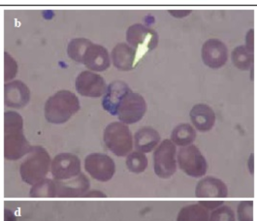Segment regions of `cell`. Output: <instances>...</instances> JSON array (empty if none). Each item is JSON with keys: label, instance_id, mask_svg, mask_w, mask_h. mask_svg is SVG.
Wrapping results in <instances>:
<instances>
[{"label": "cell", "instance_id": "ac0fdd59", "mask_svg": "<svg viewBox=\"0 0 257 221\" xmlns=\"http://www.w3.org/2000/svg\"><path fill=\"white\" fill-rule=\"evenodd\" d=\"M195 196L197 198L205 199L226 198L228 196V188L221 179L214 177H206L198 182L195 189Z\"/></svg>", "mask_w": 257, "mask_h": 221}, {"label": "cell", "instance_id": "d6986e66", "mask_svg": "<svg viewBox=\"0 0 257 221\" xmlns=\"http://www.w3.org/2000/svg\"><path fill=\"white\" fill-rule=\"evenodd\" d=\"M190 119L194 127L200 132H208L213 129L215 123L214 110L206 104H197L190 111Z\"/></svg>", "mask_w": 257, "mask_h": 221}, {"label": "cell", "instance_id": "9a60e30c", "mask_svg": "<svg viewBox=\"0 0 257 221\" xmlns=\"http://www.w3.org/2000/svg\"><path fill=\"white\" fill-rule=\"evenodd\" d=\"M131 89L128 85L123 81H114L106 89L104 94L102 106L106 112L112 116L117 115L118 107L123 100V98L128 94Z\"/></svg>", "mask_w": 257, "mask_h": 221}, {"label": "cell", "instance_id": "1f68e13d", "mask_svg": "<svg viewBox=\"0 0 257 221\" xmlns=\"http://www.w3.org/2000/svg\"><path fill=\"white\" fill-rule=\"evenodd\" d=\"M190 13H191V10H170L169 11V14L177 19H182V18L187 17V16L190 15Z\"/></svg>", "mask_w": 257, "mask_h": 221}, {"label": "cell", "instance_id": "83f0119b", "mask_svg": "<svg viewBox=\"0 0 257 221\" xmlns=\"http://www.w3.org/2000/svg\"><path fill=\"white\" fill-rule=\"evenodd\" d=\"M209 221H235V213L229 206H219L212 212Z\"/></svg>", "mask_w": 257, "mask_h": 221}, {"label": "cell", "instance_id": "2e32d148", "mask_svg": "<svg viewBox=\"0 0 257 221\" xmlns=\"http://www.w3.org/2000/svg\"><path fill=\"white\" fill-rule=\"evenodd\" d=\"M30 100V90L21 81L6 83L4 86V104L7 107L21 109L26 107Z\"/></svg>", "mask_w": 257, "mask_h": 221}, {"label": "cell", "instance_id": "4fadbf2b", "mask_svg": "<svg viewBox=\"0 0 257 221\" xmlns=\"http://www.w3.org/2000/svg\"><path fill=\"white\" fill-rule=\"evenodd\" d=\"M145 55L139 53L128 44L119 43L112 51L114 66L119 71H131L136 68Z\"/></svg>", "mask_w": 257, "mask_h": 221}, {"label": "cell", "instance_id": "9c48e42d", "mask_svg": "<svg viewBox=\"0 0 257 221\" xmlns=\"http://www.w3.org/2000/svg\"><path fill=\"white\" fill-rule=\"evenodd\" d=\"M86 172L98 181H109L115 174L114 160L107 154L94 152L87 155L85 159Z\"/></svg>", "mask_w": 257, "mask_h": 221}, {"label": "cell", "instance_id": "d6a6232c", "mask_svg": "<svg viewBox=\"0 0 257 221\" xmlns=\"http://www.w3.org/2000/svg\"><path fill=\"white\" fill-rule=\"evenodd\" d=\"M84 197H107V195L99 190H90L86 192Z\"/></svg>", "mask_w": 257, "mask_h": 221}, {"label": "cell", "instance_id": "7402d4cb", "mask_svg": "<svg viewBox=\"0 0 257 221\" xmlns=\"http://www.w3.org/2000/svg\"><path fill=\"white\" fill-rule=\"evenodd\" d=\"M231 58L233 64L242 71H248L253 68L254 52L246 48L244 45L235 48L232 52Z\"/></svg>", "mask_w": 257, "mask_h": 221}, {"label": "cell", "instance_id": "3957f363", "mask_svg": "<svg viewBox=\"0 0 257 221\" xmlns=\"http://www.w3.org/2000/svg\"><path fill=\"white\" fill-rule=\"evenodd\" d=\"M51 157L42 147H31L27 159L21 165V176L25 182L34 185L45 179L51 168Z\"/></svg>", "mask_w": 257, "mask_h": 221}, {"label": "cell", "instance_id": "cb8c5ba5", "mask_svg": "<svg viewBox=\"0 0 257 221\" xmlns=\"http://www.w3.org/2000/svg\"><path fill=\"white\" fill-rule=\"evenodd\" d=\"M30 196L33 198H54L57 197L56 180L45 178L34 184L30 189Z\"/></svg>", "mask_w": 257, "mask_h": 221}, {"label": "cell", "instance_id": "ffe728a7", "mask_svg": "<svg viewBox=\"0 0 257 221\" xmlns=\"http://www.w3.org/2000/svg\"><path fill=\"white\" fill-rule=\"evenodd\" d=\"M160 142V135L151 126H144L134 135V145L137 151L149 153L154 150Z\"/></svg>", "mask_w": 257, "mask_h": 221}, {"label": "cell", "instance_id": "5b68a950", "mask_svg": "<svg viewBox=\"0 0 257 221\" xmlns=\"http://www.w3.org/2000/svg\"><path fill=\"white\" fill-rule=\"evenodd\" d=\"M180 169L191 177H202L206 175L208 163L200 149L193 145L183 147L178 153Z\"/></svg>", "mask_w": 257, "mask_h": 221}, {"label": "cell", "instance_id": "f546056e", "mask_svg": "<svg viewBox=\"0 0 257 221\" xmlns=\"http://www.w3.org/2000/svg\"><path fill=\"white\" fill-rule=\"evenodd\" d=\"M244 46L254 52V30H250L246 33Z\"/></svg>", "mask_w": 257, "mask_h": 221}, {"label": "cell", "instance_id": "52a82bcc", "mask_svg": "<svg viewBox=\"0 0 257 221\" xmlns=\"http://www.w3.org/2000/svg\"><path fill=\"white\" fill-rule=\"evenodd\" d=\"M126 41L130 47L146 55L157 49L159 36L156 30L141 24H135L129 27L126 31Z\"/></svg>", "mask_w": 257, "mask_h": 221}, {"label": "cell", "instance_id": "8992f818", "mask_svg": "<svg viewBox=\"0 0 257 221\" xmlns=\"http://www.w3.org/2000/svg\"><path fill=\"white\" fill-rule=\"evenodd\" d=\"M177 147L171 140H164L154 152V169L157 177L169 178L177 171Z\"/></svg>", "mask_w": 257, "mask_h": 221}, {"label": "cell", "instance_id": "4316f807", "mask_svg": "<svg viewBox=\"0 0 257 221\" xmlns=\"http://www.w3.org/2000/svg\"><path fill=\"white\" fill-rule=\"evenodd\" d=\"M18 73V64L9 54H4V81L9 83Z\"/></svg>", "mask_w": 257, "mask_h": 221}, {"label": "cell", "instance_id": "ba28073f", "mask_svg": "<svg viewBox=\"0 0 257 221\" xmlns=\"http://www.w3.org/2000/svg\"><path fill=\"white\" fill-rule=\"evenodd\" d=\"M148 106L143 96L139 93L130 91L123 98L117 110V117L124 124H134L144 118Z\"/></svg>", "mask_w": 257, "mask_h": 221}, {"label": "cell", "instance_id": "7c38bea8", "mask_svg": "<svg viewBox=\"0 0 257 221\" xmlns=\"http://www.w3.org/2000/svg\"><path fill=\"white\" fill-rule=\"evenodd\" d=\"M201 56L205 65L212 69H219L228 60V49L218 39H209L202 47Z\"/></svg>", "mask_w": 257, "mask_h": 221}, {"label": "cell", "instance_id": "603a6c76", "mask_svg": "<svg viewBox=\"0 0 257 221\" xmlns=\"http://www.w3.org/2000/svg\"><path fill=\"white\" fill-rule=\"evenodd\" d=\"M209 210L198 203L182 207L177 221H209Z\"/></svg>", "mask_w": 257, "mask_h": 221}, {"label": "cell", "instance_id": "5bb4252c", "mask_svg": "<svg viewBox=\"0 0 257 221\" xmlns=\"http://www.w3.org/2000/svg\"><path fill=\"white\" fill-rule=\"evenodd\" d=\"M82 64L94 72H103L110 67L111 59L105 47L91 42L86 48Z\"/></svg>", "mask_w": 257, "mask_h": 221}, {"label": "cell", "instance_id": "f1b7e54d", "mask_svg": "<svg viewBox=\"0 0 257 221\" xmlns=\"http://www.w3.org/2000/svg\"><path fill=\"white\" fill-rule=\"evenodd\" d=\"M239 221H253V202L243 201L238 206Z\"/></svg>", "mask_w": 257, "mask_h": 221}, {"label": "cell", "instance_id": "7a4b0ae2", "mask_svg": "<svg viewBox=\"0 0 257 221\" xmlns=\"http://www.w3.org/2000/svg\"><path fill=\"white\" fill-rule=\"evenodd\" d=\"M80 100L69 90H59L45 104V118L53 124H62L79 112Z\"/></svg>", "mask_w": 257, "mask_h": 221}, {"label": "cell", "instance_id": "e0dca14e", "mask_svg": "<svg viewBox=\"0 0 257 221\" xmlns=\"http://www.w3.org/2000/svg\"><path fill=\"white\" fill-rule=\"evenodd\" d=\"M57 197L62 198H77L84 197L88 191L90 182L84 174H80L78 177H73L70 181H57Z\"/></svg>", "mask_w": 257, "mask_h": 221}, {"label": "cell", "instance_id": "30bf717a", "mask_svg": "<svg viewBox=\"0 0 257 221\" xmlns=\"http://www.w3.org/2000/svg\"><path fill=\"white\" fill-rule=\"evenodd\" d=\"M52 175L57 181H64L81 174L80 158L69 152L59 153L51 163Z\"/></svg>", "mask_w": 257, "mask_h": 221}, {"label": "cell", "instance_id": "d4e9b609", "mask_svg": "<svg viewBox=\"0 0 257 221\" xmlns=\"http://www.w3.org/2000/svg\"><path fill=\"white\" fill-rule=\"evenodd\" d=\"M149 160L146 154L140 151H131L126 158V166L129 171L134 174H141L146 171Z\"/></svg>", "mask_w": 257, "mask_h": 221}, {"label": "cell", "instance_id": "4dcf8cb0", "mask_svg": "<svg viewBox=\"0 0 257 221\" xmlns=\"http://www.w3.org/2000/svg\"><path fill=\"white\" fill-rule=\"evenodd\" d=\"M201 206H204L208 210H213L217 208L218 206H221L223 204V201H202L199 202Z\"/></svg>", "mask_w": 257, "mask_h": 221}, {"label": "cell", "instance_id": "44dd1931", "mask_svg": "<svg viewBox=\"0 0 257 221\" xmlns=\"http://www.w3.org/2000/svg\"><path fill=\"white\" fill-rule=\"evenodd\" d=\"M196 139L195 129L188 123H181L177 125L171 135V141L175 146L187 147L190 146Z\"/></svg>", "mask_w": 257, "mask_h": 221}, {"label": "cell", "instance_id": "8fae6325", "mask_svg": "<svg viewBox=\"0 0 257 221\" xmlns=\"http://www.w3.org/2000/svg\"><path fill=\"white\" fill-rule=\"evenodd\" d=\"M75 88L82 96L99 98L105 94L107 85L100 75L91 71H84L76 78Z\"/></svg>", "mask_w": 257, "mask_h": 221}, {"label": "cell", "instance_id": "484cf974", "mask_svg": "<svg viewBox=\"0 0 257 221\" xmlns=\"http://www.w3.org/2000/svg\"><path fill=\"white\" fill-rule=\"evenodd\" d=\"M91 43L90 40L86 38H76L70 41L67 47V54L70 59H73L75 62L82 63L84 54L86 52V48Z\"/></svg>", "mask_w": 257, "mask_h": 221}, {"label": "cell", "instance_id": "6da1fadb", "mask_svg": "<svg viewBox=\"0 0 257 221\" xmlns=\"http://www.w3.org/2000/svg\"><path fill=\"white\" fill-rule=\"evenodd\" d=\"M31 149L24 134V119L16 112L4 114V157L14 161L27 155Z\"/></svg>", "mask_w": 257, "mask_h": 221}, {"label": "cell", "instance_id": "836d02e7", "mask_svg": "<svg viewBox=\"0 0 257 221\" xmlns=\"http://www.w3.org/2000/svg\"><path fill=\"white\" fill-rule=\"evenodd\" d=\"M5 221H16V217L12 211L5 210Z\"/></svg>", "mask_w": 257, "mask_h": 221}, {"label": "cell", "instance_id": "277c9868", "mask_svg": "<svg viewBox=\"0 0 257 221\" xmlns=\"http://www.w3.org/2000/svg\"><path fill=\"white\" fill-rule=\"evenodd\" d=\"M107 148L114 155L123 157L128 155L133 148V137L128 126L120 121H114L107 125L103 135Z\"/></svg>", "mask_w": 257, "mask_h": 221}]
</instances>
